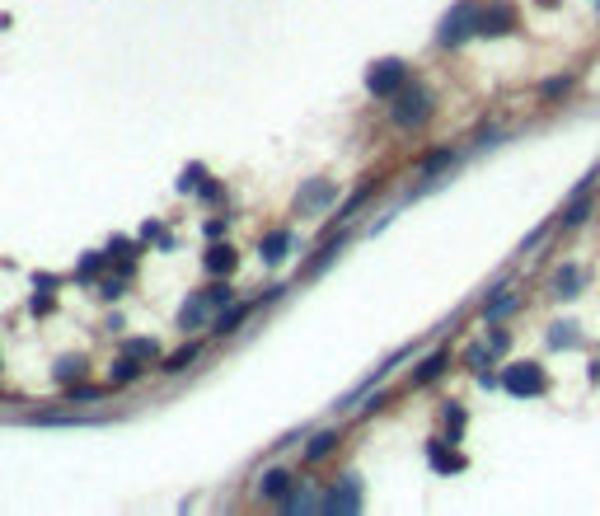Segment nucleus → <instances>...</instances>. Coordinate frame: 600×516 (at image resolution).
I'll use <instances>...</instances> for the list:
<instances>
[{
  "instance_id": "33",
  "label": "nucleus",
  "mask_w": 600,
  "mask_h": 516,
  "mask_svg": "<svg viewBox=\"0 0 600 516\" xmlns=\"http://www.w3.org/2000/svg\"><path fill=\"white\" fill-rule=\"evenodd\" d=\"M34 282H38V291H57V277H52V273H38Z\"/></svg>"
},
{
  "instance_id": "31",
  "label": "nucleus",
  "mask_w": 600,
  "mask_h": 516,
  "mask_svg": "<svg viewBox=\"0 0 600 516\" xmlns=\"http://www.w3.org/2000/svg\"><path fill=\"white\" fill-rule=\"evenodd\" d=\"M122 287H127L122 277H108V282H103V296H108V301H113V296H122Z\"/></svg>"
},
{
  "instance_id": "5",
  "label": "nucleus",
  "mask_w": 600,
  "mask_h": 516,
  "mask_svg": "<svg viewBox=\"0 0 600 516\" xmlns=\"http://www.w3.org/2000/svg\"><path fill=\"white\" fill-rule=\"evenodd\" d=\"M479 34H483V38L516 34V5H507V0H498V5H483V10H479Z\"/></svg>"
},
{
  "instance_id": "10",
  "label": "nucleus",
  "mask_w": 600,
  "mask_h": 516,
  "mask_svg": "<svg viewBox=\"0 0 600 516\" xmlns=\"http://www.w3.org/2000/svg\"><path fill=\"white\" fill-rule=\"evenodd\" d=\"M207 310H211L207 291L188 296V301H183V310H179V324H183V329H198V324H207Z\"/></svg>"
},
{
  "instance_id": "26",
  "label": "nucleus",
  "mask_w": 600,
  "mask_h": 516,
  "mask_svg": "<svg viewBox=\"0 0 600 516\" xmlns=\"http://www.w3.org/2000/svg\"><path fill=\"white\" fill-rule=\"evenodd\" d=\"M66 399H71V404H94V399H103V390H99V385H71Z\"/></svg>"
},
{
  "instance_id": "28",
  "label": "nucleus",
  "mask_w": 600,
  "mask_h": 516,
  "mask_svg": "<svg viewBox=\"0 0 600 516\" xmlns=\"http://www.w3.org/2000/svg\"><path fill=\"white\" fill-rule=\"evenodd\" d=\"M567 90H572V80H567V75H563V80H549V85H544V99H563Z\"/></svg>"
},
{
  "instance_id": "8",
  "label": "nucleus",
  "mask_w": 600,
  "mask_h": 516,
  "mask_svg": "<svg viewBox=\"0 0 600 516\" xmlns=\"http://www.w3.org/2000/svg\"><path fill=\"white\" fill-rule=\"evenodd\" d=\"M291 488H295V474H291V470H267L263 483H258V493H263L267 502H286Z\"/></svg>"
},
{
  "instance_id": "9",
  "label": "nucleus",
  "mask_w": 600,
  "mask_h": 516,
  "mask_svg": "<svg viewBox=\"0 0 600 516\" xmlns=\"http://www.w3.org/2000/svg\"><path fill=\"white\" fill-rule=\"evenodd\" d=\"M235 263H239V254L230 249V244H211V249H207V273L211 277H230Z\"/></svg>"
},
{
  "instance_id": "20",
  "label": "nucleus",
  "mask_w": 600,
  "mask_h": 516,
  "mask_svg": "<svg viewBox=\"0 0 600 516\" xmlns=\"http://www.w3.org/2000/svg\"><path fill=\"white\" fill-rule=\"evenodd\" d=\"M460 437H465V409L450 404V409H446V442H460Z\"/></svg>"
},
{
  "instance_id": "30",
  "label": "nucleus",
  "mask_w": 600,
  "mask_h": 516,
  "mask_svg": "<svg viewBox=\"0 0 600 516\" xmlns=\"http://www.w3.org/2000/svg\"><path fill=\"white\" fill-rule=\"evenodd\" d=\"M127 254H131V239H122V235L108 239V258H127Z\"/></svg>"
},
{
  "instance_id": "18",
  "label": "nucleus",
  "mask_w": 600,
  "mask_h": 516,
  "mask_svg": "<svg viewBox=\"0 0 600 516\" xmlns=\"http://www.w3.org/2000/svg\"><path fill=\"white\" fill-rule=\"evenodd\" d=\"M122 357H136V362H146V357H160V343H155V338H127Z\"/></svg>"
},
{
  "instance_id": "7",
  "label": "nucleus",
  "mask_w": 600,
  "mask_h": 516,
  "mask_svg": "<svg viewBox=\"0 0 600 516\" xmlns=\"http://www.w3.org/2000/svg\"><path fill=\"white\" fill-rule=\"evenodd\" d=\"M324 511H362V483L343 479V488H334V493L324 498Z\"/></svg>"
},
{
  "instance_id": "1",
  "label": "nucleus",
  "mask_w": 600,
  "mask_h": 516,
  "mask_svg": "<svg viewBox=\"0 0 600 516\" xmlns=\"http://www.w3.org/2000/svg\"><path fill=\"white\" fill-rule=\"evenodd\" d=\"M431 108H436V94L427 90V85H413V90H399L394 94V127H403V131H418L427 118H431Z\"/></svg>"
},
{
  "instance_id": "3",
  "label": "nucleus",
  "mask_w": 600,
  "mask_h": 516,
  "mask_svg": "<svg viewBox=\"0 0 600 516\" xmlns=\"http://www.w3.org/2000/svg\"><path fill=\"white\" fill-rule=\"evenodd\" d=\"M502 390L516 394V399H539L544 390H549V375H544L539 362H516L502 371Z\"/></svg>"
},
{
  "instance_id": "32",
  "label": "nucleus",
  "mask_w": 600,
  "mask_h": 516,
  "mask_svg": "<svg viewBox=\"0 0 600 516\" xmlns=\"http://www.w3.org/2000/svg\"><path fill=\"white\" fill-rule=\"evenodd\" d=\"M47 310H52V296L38 291V296H34V315H47Z\"/></svg>"
},
{
  "instance_id": "2",
  "label": "nucleus",
  "mask_w": 600,
  "mask_h": 516,
  "mask_svg": "<svg viewBox=\"0 0 600 516\" xmlns=\"http://www.w3.org/2000/svg\"><path fill=\"white\" fill-rule=\"evenodd\" d=\"M479 0H460V5L441 19V29H436V43H441V47H460V43H465V38H474L479 34Z\"/></svg>"
},
{
  "instance_id": "25",
  "label": "nucleus",
  "mask_w": 600,
  "mask_h": 516,
  "mask_svg": "<svg viewBox=\"0 0 600 516\" xmlns=\"http://www.w3.org/2000/svg\"><path fill=\"white\" fill-rule=\"evenodd\" d=\"M198 188H202V165H188L179 179V193H198Z\"/></svg>"
},
{
  "instance_id": "13",
  "label": "nucleus",
  "mask_w": 600,
  "mask_h": 516,
  "mask_svg": "<svg viewBox=\"0 0 600 516\" xmlns=\"http://www.w3.org/2000/svg\"><path fill=\"white\" fill-rule=\"evenodd\" d=\"M446 366H450V352H431V357H427V362L413 371V380H418V385H431V380L441 375Z\"/></svg>"
},
{
  "instance_id": "15",
  "label": "nucleus",
  "mask_w": 600,
  "mask_h": 516,
  "mask_svg": "<svg viewBox=\"0 0 600 516\" xmlns=\"http://www.w3.org/2000/svg\"><path fill=\"white\" fill-rule=\"evenodd\" d=\"M249 310H254V306H230V310H221V315H216V334H235Z\"/></svg>"
},
{
  "instance_id": "21",
  "label": "nucleus",
  "mask_w": 600,
  "mask_h": 516,
  "mask_svg": "<svg viewBox=\"0 0 600 516\" xmlns=\"http://www.w3.org/2000/svg\"><path fill=\"white\" fill-rule=\"evenodd\" d=\"M334 446H338V432H324V437H315V442L305 446V460H324Z\"/></svg>"
},
{
  "instance_id": "24",
  "label": "nucleus",
  "mask_w": 600,
  "mask_h": 516,
  "mask_svg": "<svg viewBox=\"0 0 600 516\" xmlns=\"http://www.w3.org/2000/svg\"><path fill=\"white\" fill-rule=\"evenodd\" d=\"M99 268H103V254H85V258H80V268H75V277L90 282V277H99Z\"/></svg>"
},
{
  "instance_id": "35",
  "label": "nucleus",
  "mask_w": 600,
  "mask_h": 516,
  "mask_svg": "<svg viewBox=\"0 0 600 516\" xmlns=\"http://www.w3.org/2000/svg\"><path fill=\"white\" fill-rule=\"evenodd\" d=\"M595 5H600V0H595Z\"/></svg>"
},
{
  "instance_id": "19",
  "label": "nucleus",
  "mask_w": 600,
  "mask_h": 516,
  "mask_svg": "<svg viewBox=\"0 0 600 516\" xmlns=\"http://www.w3.org/2000/svg\"><path fill=\"white\" fill-rule=\"evenodd\" d=\"M52 375H57L62 385H71V380L85 375V357H66V362H57V366H52Z\"/></svg>"
},
{
  "instance_id": "6",
  "label": "nucleus",
  "mask_w": 600,
  "mask_h": 516,
  "mask_svg": "<svg viewBox=\"0 0 600 516\" xmlns=\"http://www.w3.org/2000/svg\"><path fill=\"white\" fill-rule=\"evenodd\" d=\"M334 198H338V188H334L329 179H310V183L295 193V207H300V211H310V216H319V211H329Z\"/></svg>"
},
{
  "instance_id": "4",
  "label": "nucleus",
  "mask_w": 600,
  "mask_h": 516,
  "mask_svg": "<svg viewBox=\"0 0 600 516\" xmlns=\"http://www.w3.org/2000/svg\"><path fill=\"white\" fill-rule=\"evenodd\" d=\"M403 85H408V62H403V57H380V62L366 71V90H371L375 99H394Z\"/></svg>"
},
{
  "instance_id": "29",
  "label": "nucleus",
  "mask_w": 600,
  "mask_h": 516,
  "mask_svg": "<svg viewBox=\"0 0 600 516\" xmlns=\"http://www.w3.org/2000/svg\"><path fill=\"white\" fill-rule=\"evenodd\" d=\"M207 301H211V306H226V301H230V287H226V282L207 287Z\"/></svg>"
},
{
  "instance_id": "34",
  "label": "nucleus",
  "mask_w": 600,
  "mask_h": 516,
  "mask_svg": "<svg viewBox=\"0 0 600 516\" xmlns=\"http://www.w3.org/2000/svg\"><path fill=\"white\" fill-rule=\"evenodd\" d=\"M488 343H493V352H507V343H511V338H507V334L498 329V334H493V338H488Z\"/></svg>"
},
{
  "instance_id": "16",
  "label": "nucleus",
  "mask_w": 600,
  "mask_h": 516,
  "mask_svg": "<svg viewBox=\"0 0 600 516\" xmlns=\"http://www.w3.org/2000/svg\"><path fill=\"white\" fill-rule=\"evenodd\" d=\"M554 291L558 296H577L582 291V273H577V268H558V273H554Z\"/></svg>"
},
{
  "instance_id": "17",
  "label": "nucleus",
  "mask_w": 600,
  "mask_h": 516,
  "mask_svg": "<svg viewBox=\"0 0 600 516\" xmlns=\"http://www.w3.org/2000/svg\"><path fill=\"white\" fill-rule=\"evenodd\" d=\"M549 343H554V347H577V343H582V329H577L572 319H567V324H554V329H549Z\"/></svg>"
},
{
  "instance_id": "23",
  "label": "nucleus",
  "mask_w": 600,
  "mask_h": 516,
  "mask_svg": "<svg viewBox=\"0 0 600 516\" xmlns=\"http://www.w3.org/2000/svg\"><path fill=\"white\" fill-rule=\"evenodd\" d=\"M136 375H141V362L127 357V362H118V366H113V385H127V380H136Z\"/></svg>"
},
{
  "instance_id": "12",
  "label": "nucleus",
  "mask_w": 600,
  "mask_h": 516,
  "mask_svg": "<svg viewBox=\"0 0 600 516\" xmlns=\"http://www.w3.org/2000/svg\"><path fill=\"white\" fill-rule=\"evenodd\" d=\"M427 460H431V470H436V474H460V470H465V460L450 455L441 442H431V446H427Z\"/></svg>"
},
{
  "instance_id": "11",
  "label": "nucleus",
  "mask_w": 600,
  "mask_h": 516,
  "mask_svg": "<svg viewBox=\"0 0 600 516\" xmlns=\"http://www.w3.org/2000/svg\"><path fill=\"white\" fill-rule=\"evenodd\" d=\"M258 254H263V263H282V258L291 254V230H272V235H263Z\"/></svg>"
},
{
  "instance_id": "22",
  "label": "nucleus",
  "mask_w": 600,
  "mask_h": 516,
  "mask_svg": "<svg viewBox=\"0 0 600 516\" xmlns=\"http://www.w3.org/2000/svg\"><path fill=\"white\" fill-rule=\"evenodd\" d=\"M198 352H202L198 343H188V347H179V352H174V357H165V371H183L188 362H198Z\"/></svg>"
},
{
  "instance_id": "14",
  "label": "nucleus",
  "mask_w": 600,
  "mask_h": 516,
  "mask_svg": "<svg viewBox=\"0 0 600 516\" xmlns=\"http://www.w3.org/2000/svg\"><path fill=\"white\" fill-rule=\"evenodd\" d=\"M591 216V188H577V198H572V207H567V216H563V226L572 230V226H582Z\"/></svg>"
},
{
  "instance_id": "27",
  "label": "nucleus",
  "mask_w": 600,
  "mask_h": 516,
  "mask_svg": "<svg viewBox=\"0 0 600 516\" xmlns=\"http://www.w3.org/2000/svg\"><path fill=\"white\" fill-rule=\"evenodd\" d=\"M446 165H455V155L450 151H436L431 160H422V174H441Z\"/></svg>"
}]
</instances>
